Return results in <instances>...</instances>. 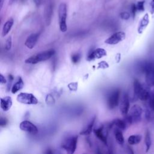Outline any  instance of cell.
Returning a JSON list of instances; mask_svg holds the SVG:
<instances>
[{"instance_id": "obj_32", "label": "cell", "mask_w": 154, "mask_h": 154, "mask_svg": "<svg viewBox=\"0 0 154 154\" xmlns=\"http://www.w3.org/2000/svg\"><path fill=\"white\" fill-rule=\"evenodd\" d=\"M7 123V120L4 118V117H1V119H0V125L1 127H4Z\"/></svg>"}, {"instance_id": "obj_5", "label": "cell", "mask_w": 154, "mask_h": 154, "mask_svg": "<svg viewBox=\"0 0 154 154\" xmlns=\"http://www.w3.org/2000/svg\"><path fill=\"white\" fill-rule=\"evenodd\" d=\"M17 100L23 104L36 105L38 100L32 93H20L17 96Z\"/></svg>"}, {"instance_id": "obj_1", "label": "cell", "mask_w": 154, "mask_h": 154, "mask_svg": "<svg viewBox=\"0 0 154 154\" xmlns=\"http://www.w3.org/2000/svg\"><path fill=\"white\" fill-rule=\"evenodd\" d=\"M139 69L145 74L147 85L154 87V60L143 61L140 64Z\"/></svg>"}, {"instance_id": "obj_33", "label": "cell", "mask_w": 154, "mask_h": 154, "mask_svg": "<svg viewBox=\"0 0 154 154\" xmlns=\"http://www.w3.org/2000/svg\"><path fill=\"white\" fill-rule=\"evenodd\" d=\"M137 11V9L136 5L134 4H132V5H131V13H132V14L133 17H135V13H136V11Z\"/></svg>"}, {"instance_id": "obj_4", "label": "cell", "mask_w": 154, "mask_h": 154, "mask_svg": "<svg viewBox=\"0 0 154 154\" xmlns=\"http://www.w3.org/2000/svg\"><path fill=\"white\" fill-rule=\"evenodd\" d=\"M67 5L65 3L62 2L60 4L58 8V20H59V26L61 32H66L67 31Z\"/></svg>"}, {"instance_id": "obj_12", "label": "cell", "mask_w": 154, "mask_h": 154, "mask_svg": "<svg viewBox=\"0 0 154 154\" xmlns=\"http://www.w3.org/2000/svg\"><path fill=\"white\" fill-rule=\"evenodd\" d=\"M106 55V51L102 48H97L93 51L87 57V61H92L95 59H99Z\"/></svg>"}, {"instance_id": "obj_36", "label": "cell", "mask_w": 154, "mask_h": 154, "mask_svg": "<svg viewBox=\"0 0 154 154\" xmlns=\"http://www.w3.org/2000/svg\"><path fill=\"white\" fill-rule=\"evenodd\" d=\"M150 13L154 14V0H152L150 2Z\"/></svg>"}, {"instance_id": "obj_28", "label": "cell", "mask_w": 154, "mask_h": 154, "mask_svg": "<svg viewBox=\"0 0 154 154\" xmlns=\"http://www.w3.org/2000/svg\"><path fill=\"white\" fill-rule=\"evenodd\" d=\"M144 1H138L136 5L137 11H143L144 10Z\"/></svg>"}, {"instance_id": "obj_38", "label": "cell", "mask_w": 154, "mask_h": 154, "mask_svg": "<svg viewBox=\"0 0 154 154\" xmlns=\"http://www.w3.org/2000/svg\"><path fill=\"white\" fill-rule=\"evenodd\" d=\"M4 1H5V0H0V8H1V9H2V8L3 7Z\"/></svg>"}, {"instance_id": "obj_13", "label": "cell", "mask_w": 154, "mask_h": 154, "mask_svg": "<svg viewBox=\"0 0 154 154\" xmlns=\"http://www.w3.org/2000/svg\"><path fill=\"white\" fill-rule=\"evenodd\" d=\"M38 37H39L38 33L31 34L26 38L25 42V45L29 49H32L35 46Z\"/></svg>"}, {"instance_id": "obj_37", "label": "cell", "mask_w": 154, "mask_h": 154, "mask_svg": "<svg viewBox=\"0 0 154 154\" xmlns=\"http://www.w3.org/2000/svg\"><path fill=\"white\" fill-rule=\"evenodd\" d=\"M34 2L36 5H39V4L41 2V0H34Z\"/></svg>"}, {"instance_id": "obj_16", "label": "cell", "mask_w": 154, "mask_h": 154, "mask_svg": "<svg viewBox=\"0 0 154 154\" xmlns=\"http://www.w3.org/2000/svg\"><path fill=\"white\" fill-rule=\"evenodd\" d=\"M12 105V99L10 96L1 98V108L4 111H8Z\"/></svg>"}, {"instance_id": "obj_34", "label": "cell", "mask_w": 154, "mask_h": 154, "mask_svg": "<svg viewBox=\"0 0 154 154\" xmlns=\"http://www.w3.org/2000/svg\"><path fill=\"white\" fill-rule=\"evenodd\" d=\"M70 84L72 85V87H69V88L71 90V91H76L78 88V83L77 82H73V83H70Z\"/></svg>"}, {"instance_id": "obj_22", "label": "cell", "mask_w": 154, "mask_h": 154, "mask_svg": "<svg viewBox=\"0 0 154 154\" xmlns=\"http://www.w3.org/2000/svg\"><path fill=\"white\" fill-rule=\"evenodd\" d=\"M114 135H115V138L117 142L119 144L123 145L124 144L125 140H124V137H123L122 130L116 128V129L114 130Z\"/></svg>"}, {"instance_id": "obj_27", "label": "cell", "mask_w": 154, "mask_h": 154, "mask_svg": "<svg viewBox=\"0 0 154 154\" xmlns=\"http://www.w3.org/2000/svg\"><path fill=\"white\" fill-rule=\"evenodd\" d=\"M81 58V55L78 53L77 54H74L72 55L71 57V60H72V61L74 63V64H76L77 63L79 62V60Z\"/></svg>"}, {"instance_id": "obj_39", "label": "cell", "mask_w": 154, "mask_h": 154, "mask_svg": "<svg viewBox=\"0 0 154 154\" xmlns=\"http://www.w3.org/2000/svg\"><path fill=\"white\" fill-rule=\"evenodd\" d=\"M16 1V0H10V4H12V3Z\"/></svg>"}, {"instance_id": "obj_10", "label": "cell", "mask_w": 154, "mask_h": 154, "mask_svg": "<svg viewBox=\"0 0 154 154\" xmlns=\"http://www.w3.org/2000/svg\"><path fill=\"white\" fill-rule=\"evenodd\" d=\"M20 129L25 132H26L32 135H35L38 133V128L32 123L28 120H24L19 125Z\"/></svg>"}, {"instance_id": "obj_6", "label": "cell", "mask_w": 154, "mask_h": 154, "mask_svg": "<svg viewBox=\"0 0 154 154\" xmlns=\"http://www.w3.org/2000/svg\"><path fill=\"white\" fill-rule=\"evenodd\" d=\"M78 143V136H73L69 137L65 140L61 144L63 148L67 153H73L76 149Z\"/></svg>"}, {"instance_id": "obj_15", "label": "cell", "mask_w": 154, "mask_h": 154, "mask_svg": "<svg viewBox=\"0 0 154 154\" xmlns=\"http://www.w3.org/2000/svg\"><path fill=\"white\" fill-rule=\"evenodd\" d=\"M128 125L125 120V119H116L113 120L109 124V128H111L112 126H116V128L123 131L126 129Z\"/></svg>"}, {"instance_id": "obj_24", "label": "cell", "mask_w": 154, "mask_h": 154, "mask_svg": "<svg viewBox=\"0 0 154 154\" xmlns=\"http://www.w3.org/2000/svg\"><path fill=\"white\" fill-rule=\"evenodd\" d=\"M144 143H145V145H146V152H147L149 151V150L150 149L151 144H152L150 134L148 129H147L145 132Z\"/></svg>"}, {"instance_id": "obj_11", "label": "cell", "mask_w": 154, "mask_h": 154, "mask_svg": "<svg viewBox=\"0 0 154 154\" xmlns=\"http://www.w3.org/2000/svg\"><path fill=\"white\" fill-rule=\"evenodd\" d=\"M129 106H130V103H129V96L128 94L125 93L122 96L120 104V111L121 114L123 116H125L128 114L129 109Z\"/></svg>"}, {"instance_id": "obj_17", "label": "cell", "mask_w": 154, "mask_h": 154, "mask_svg": "<svg viewBox=\"0 0 154 154\" xmlns=\"http://www.w3.org/2000/svg\"><path fill=\"white\" fill-rule=\"evenodd\" d=\"M149 23V16L147 13H146L139 23V25L137 29L138 32L139 34H142L144 30L147 26Z\"/></svg>"}, {"instance_id": "obj_21", "label": "cell", "mask_w": 154, "mask_h": 154, "mask_svg": "<svg viewBox=\"0 0 154 154\" xmlns=\"http://www.w3.org/2000/svg\"><path fill=\"white\" fill-rule=\"evenodd\" d=\"M95 119H96V117H94L91 122H90V123L88 125L87 127L84 129V130H82V131L80 132V135H90L91 133V131L93 130V127L94 126V122H95Z\"/></svg>"}, {"instance_id": "obj_35", "label": "cell", "mask_w": 154, "mask_h": 154, "mask_svg": "<svg viewBox=\"0 0 154 154\" xmlns=\"http://www.w3.org/2000/svg\"><path fill=\"white\" fill-rule=\"evenodd\" d=\"M0 82H1V84H5L7 82L6 79H5L4 76L2 74L0 75Z\"/></svg>"}, {"instance_id": "obj_18", "label": "cell", "mask_w": 154, "mask_h": 154, "mask_svg": "<svg viewBox=\"0 0 154 154\" xmlns=\"http://www.w3.org/2000/svg\"><path fill=\"white\" fill-rule=\"evenodd\" d=\"M53 13V8H52V5L51 2H49L45 8V20L47 25H49L51 23L52 16Z\"/></svg>"}, {"instance_id": "obj_2", "label": "cell", "mask_w": 154, "mask_h": 154, "mask_svg": "<svg viewBox=\"0 0 154 154\" xmlns=\"http://www.w3.org/2000/svg\"><path fill=\"white\" fill-rule=\"evenodd\" d=\"M55 54V51L51 49L42 52H39L37 54L33 55L25 60V63L26 64H37L42 61H46L50 59Z\"/></svg>"}, {"instance_id": "obj_29", "label": "cell", "mask_w": 154, "mask_h": 154, "mask_svg": "<svg viewBox=\"0 0 154 154\" xmlns=\"http://www.w3.org/2000/svg\"><path fill=\"white\" fill-rule=\"evenodd\" d=\"M11 45H12V39H11V37L10 36L6 40L5 44V48L6 50L8 51L11 49Z\"/></svg>"}, {"instance_id": "obj_25", "label": "cell", "mask_w": 154, "mask_h": 154, "mask_svg": "<svg viewBox=\"0 0 154 154\" xmlns=\"http://www.w3.org/2000/svg\"><path fill=\"white\" fill-rule=\"evenodd\" d=\"M149 104L150 108L153 111V112H154V88L150 91L149 99Z\"/></svg>"}, {"instance_id": "obj_8", "label": "cell", "mask_w": 154, "mask_h": 154, "mask_svg": "<svg viewBox=\"0 0 154 154\" xmlns=\"http://www.w3.org/2000/svg\"><path fill=\"white\" fill-rule=\"evenodd\" d=\"M126 37L125 32L123 31H118L114 33L109 37L105 40V43L108 45H116L123 41Z\"/></svg>"}, {"instance_id": "obj_9", "label": "cell", "mask_w": 154, "mask_h": 154, "mask_svg": "<svg viewBox=\"0 0 154 154\" xmlns=\"http://www.w3.org/2000/svg\"><path fill=\"white\" fill-rule=\"evenodd\" d=\"M143 113L142 108L138 105H134L131 109L129 115L130 116L132 123H137L140 121Z\"/></svg>"}, {"instance_id": "obj_14", "label": "cell", "mask_w": 154, "mask_h": 154, "mask_svg": "<svg viewBox=\"0 0 154 154\" xmlns=\"http://www.w3.org/2000/svg\"><path fill=\"white\" fill-rule=\"evenodd\" d=\"M104 126H102L98 129L94 130L95 135L105 144H107V131H104Z\"/></svg>"}, {"instance_id": "obj_30", "label": "cell", "mask_w": 154, "mask_h": 154, "mask_svg": "<svg viewBox=\"0 0 154 154\" xmlns=\"http://www.w3.org/2000/svg\"><path fill=\"white\" fill-rule=\"evenodd\" d=\"M120 16L123 20H128L130 17V13L127 11H123L120 14Z\"/></svg>"}, {"instance_id": "obj_20", "label": "cell", "mask_w": 154, "mask_h": 154, "mask_svg": "<svg viewBox=\"0 0 154 154\" xmlns=\"http://www.w3.org/2000/svg\"><path fill=\"white\" fill-rule=\"evenodd\" d=\"M23 85H24V83L22 79L20 77H19L18 80L16 83L14 84V85L11 88V93L13 94L16 93L18 91L20 90L23 88Z\"/></svg>"}, {"instance_id": "obj_3", "label": "cell", "mask_w": 154, "mask_h": 154, "mask_svg": "<svg viewBox=\"0 0 154 154\" xmlns=\"http://www.w3.org/2000/svg\"><path fill=\"white\" fill-rule=\"evenodd\" d=\"M133 86L134 94L137 98L143 101L149 100L150 91L147 87H144L137 79H134Z\"/></svg>"}, {"instance_id": "obj_19", "label": "cell", "mask_w": 154, "mask_h": 154, "mask_svg": "<svg viewBox=\"0 0 154 154\" xmlns=\"http://www.w3.org/2000/svg\"><path fill=\"white\" fill-rule=\"evenodd\" d=\"M14 23V20L12 18L9 19L4 24L2 31V37H5L11 30Z\"/></svg>"}, {"instance_id": "obj_26", "label": "cell", "mask_w": 154, "mask_h": 154, "mask_svg": "<svg viewBox=\"0 0 154 154\" xmlns=\"http://www.w3.org/2000/svg\"><path fill=\"white\" fill-rule=\"evenodd\" d=\"M152 110L150 109H146V111H145V116H146V119L147 121L149 122H152L153 119H154V116L152 113Z\"/></svg>"}, {"instance_id": "obj_7", "label": "cell", "mask_w": 154, "mask_h": 154, "mask_svg": "<svg viewBox=\"0 0 154 154\" xmlns=\"http://www.w3.org/2000/svg\"><path fill=\"white\" fill-rule=\"evenodd\" d=\"M120 96V90L116 89L113 90L108 97L107 105L109 109H114L118 106Z\"/></svg>"}, {"instance_id": "obj_23", "label": "cell", "mask_w": 154, "mask_h": 154, "mask_svg": "<svg viewBox=\"0 0 154 154\" xmlns=\"http://www.w3.org/2000/svg\"><path fill=\"white\" fill-rule=\"evenodd\" d=\"M141 140V136L140 135H132L129 137L128 143L131 145H135L140 143Z\"/></svg>"}, {"instance_id": "obj_31", "label": "cell", "mask_w": 154, "mask_h": 154, "mask_svg": "<svg viewBox=\"0 0 154 154\" xmlns=\"http://www.w3.org/2000/svg\"><path fill=\"white\" fill-rule=\"evenodd\" d=\"M108 67H109L108 64L106 61H102L98 63L97 68L98 69H106V68H108Z\"/></svg>"}]
</instances>
